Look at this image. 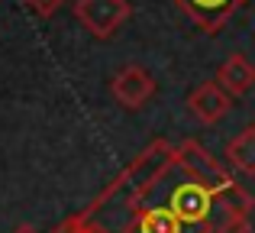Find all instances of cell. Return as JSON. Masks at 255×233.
I'll use <instances>...</instances> for the list:
<instances>
[{
  "label": "cell",
  "mask_w": 255,
  "mask_h": 233,
  "mask_svg": "<svg viewBox=\"0 0 255 233\" xmlns=\"http://www.w3.org/2000/svg\"><path fill=\"white\" fill-rule=\"evenodd\" d=\"M255 198L194 139L149 143L55 233H249Z\"/></svg>",
  "instance_id": "cell-1"
},
{
  "label": "cell",
  "mask_w": 255,
  "mask_h": 233,
  "mask_svg": "<svg viewBox=\"0 0 255 233\" xmlns=\"http://www.w3.org/2000/svg\"><path fill=\"white\" fill-rule=\"evenodd\" d=\"M129 0H78L75 16L94 39H110L129 19Z\"/></svg>",
  "instance_id": "cell-2"
},
{
  "label": "cell",
  "mask_w": 255,
  "mask_h": 233,
  "mask_svg": "<svg viewBox=\"0 0 255 233\" xmlns=\"http://www.w3.org/2000/svg\"><path fill=\"white\" fill-rule=\"evenodd\" d=\"M110 94H113V101H117L120 107L139 110L145 101H152V94H155V78H152L142 65H126V68H120L117 75H113Z\"/></svg>",
  "instance_id": "cell-3"
},
{
  "label": "cell",
  "mask_w": 255,
  "mask_h": 233,
  "mask_svg": "<svg viewBox=\"0 0 255 233\" xmlns=\"http://www.w3.org/2000/svg\"><path fill=\"white\" fill-rule=\"evenodd\" d=\"M194 26L207 32V36H217L223 29V23L233 16L236 10H243L249 0H171Z\"/></svg>",
  "instance_id": "cell-4"
},
{
  "label": "cell",
  "mask_w": 255,
  "mask_h": 233,
  "mask_svg": "<svg viewBox=\"0 0 255 233\" xmlns=\"http://www.w3.org/2000/svg\"><path fill=\"white\" fill-rule=\"evenodd\" d=\"M230 107H233V94H226V91L220 88L217 78H213V81H200L197 88L187 94V110L204 126L220 123V120L230 114Z\"/></svg>",
  "instance_id": "cell-5"
},
{
  "label": "cell",
  "mask_w": 255,
  "mask_h": 233,
  "mask_svg": "<svg viewBox=\"0 0 255 233\" xmlns=\"http://www.w3.org/2000/svg\"><path fill=\"white\" fill-rule=\"evenodd\" d=\"M217 84L226 91V94H233V97L249 94V91L255 88V65L243 55V52H236V55H230L217 68Z\"/></svg>",
  "instance_id": "cell-6"
},
{
  "label": "cell",
  "mask_w": 255,
  "mask_h": 233,
  "mask_svg": "<svg viewBox=\"0 0 255 233\" xmlns=\"http://www.w3.org/2000/svg\"><path fill=\"white\" fill-rule=\"evenodd\" d=\"M226 162L243 175H255V123L226 143Z\"/></svg>",
  "instance_id": "cell-7"
},
{
  "label": "cell",
  "mask_w": 255,
  "mask_h": 233,
  "mask_svg": "<svg viewBox=\"0 0 255 233\" xmlns=\"http://www.w3.org/2000/svg\"><path fill=\"white\" fill-rule=\"evenodd\" d=\"M26 6H29L36 16H42V19H49V16H55L58 13V6L65 3V0H23Z\"/></svg>",
  "instance_id": "cell-8"
},
{
  "label": "cell",
  "mask_w": 255,
  "mask_h": 233,
  "mask_svg": "<svg viewBox=\"0 0 255 233\" xmlns=\"http://www.w3.org/2000/svg\"><path fill=\"white\" fill-rule=\"evenodd\" d=\"M13 233H39V230H36V227H29V224H19V227L13 230Z\"/></svg>",
  "instance_id": "cell-9"
}]
</instances>
